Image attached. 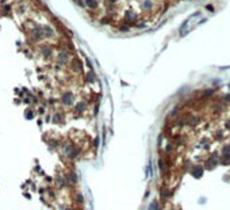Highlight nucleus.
I'll use <instances>...</instances> for the list:
<instances>
[{
    "label": "nucleus",
    "instance_id": "nucleus-4",
    "mask_svg": "<svg viewBox=\"0 0 230 210\" xmlns=\"http://www.w3.org/2000/svg\"><path fill=\"white\" fill-rule=\"evenodd\" d=\"M222 164H230V145H226V146L223 148Z\"/></svg>",
    "mask_w": 230,
    "mask_h": 210
},
{
    "label": "nucleus",
    "instance_id": "nucleus-17",
    "mask_svg": "<svg viewBox=\"0 0 230 210\" xmlns=\"http://www.w3.org/2000/svg\"><path fill=\"white\" fill-rule=\"evenodd\" d=\"M25 115H26V118H27V119H33V118H34V113H33L31 110H27Z\"/></svg>",
    "mask_w": 230,
    "mask_h": 210
},
{
    "label": "nucleus",
    "instance_id": "nucleus-13",
    "mask_svg": "<svg viewBox=\"0 0 230 210\" xmlns=\"http://www.w3.org/2000/svg\"><path fill=\"white\" fill-rule=\"evenodd\" d=\"M84 2L89 8H96L98 7V0H84Z\"/></svg>",
    "mask_w": 230,
    "mask_h": 210
},
{
    "label": "nucleus",
    "instance_id": "nucleus-15",
    "mask_svg": "<svg viewBox=\"0 0 230 210\" xmlns=\"http://www.w3.org/2000/svg\"><path fill=\"white\" fill-rule=\"evenodd\" d=\"M152 7H153V6H152V2H148V0H146V2H143V4H142V8H143V9H150Z\"/></svg>",
    "mask_w": 230,
    "mask_h": 210
},
{
    "label": "nucleus",
    "instance_id": "nucleus-12",
    "mask_svg": "<svg viewBox=\"0 0 230 210\" xmlns=\"http://www.w3.org/2000/svg\"><path fill=\"white\" fill-rule=\"evenodd\" d=\"M85 79H87L88 83H93L95 80H96V76H95V73L92 72V71H89V72L87 73V76H85Z\"/></svg>",
    "mask_w": 230,
    "mask_h": 210
},
{
    "label": "nucleus",
    "instance_id": "nucleus-19",
    "mask_svg": "<svg viewBox=\"0 0 230 210\" xmlns=\"http://www.w3.org/2000/svg\"><path fill=\"white\" fill-rule=\"evenodd\" d=\"M76 202H79L80 205H81V203L84 202V198L81 197V194H77V197H76Z\"/></svg>",
    "mask_w": 230,
    "mask_h": 210
},
{
    "label": "nucleus",
    "instance_id": "nucleus-3",
    "mask_svg": "<svg viewBox=\"0 0 230 210\" xmlns=\"http://www.w3.org/2000/svg\"><path fill=\"white\" fill-rule=\"evenodd\" d=\"M68 60H69V54L66 53V50H61L60 53H58V56H57V63L58 64H66L68 63Z\"/></svg>",
    "mask_w": 230,
    "mask_h": 210
},
{
    "label": "nucleus",
    "instance_id": "nucleus-18",
    "mask_svg": "<svg viewBox=\"0 0 230 210\" xmlns=\"http://www.w3.org/2000/svg\"><path fill=\"white\" fill-rule=\"evenodd\" d=\"M129 28H130V27L127 26V23H122V25H119V30H122V31H127Z\"/></svg>",
    "mask_w": 230,
    "mask_h": 210
},
{
    "label": "nucleus",
    "instance_id": "nucleus-20",
    "mask_svg": "<svg viewBox=\"0 0 230 210\" xmlns=\"http://www.w3.org/2000/svg\"><path fill=\"white\" fill-rule=\"evenodd\" d=\"M3 9H4L6 12H8L9 9H11V7H9V6H4V7H3Z\"/></svg>",
    "mask_w": 230,
    "mask_h": 210
},
{
    "label": "nucleus",
    "instance_id": "nucleus-21",
    "mask_svg": "<svg viewBox=\"0 0 230 210\" xmlns=\"http://www.w3.org/2000/svg\"><path fill=\"white\" fill-rule=\"evenodd\" d=\"M108 2H110V3H115L117 0H108Z\"/></svg>",
    "mask_w": 230,
    "mask_h": 210
},
{
    "label": "nucleus",
    "instance_id": "nucleus-7",
    "mask_svg": "<svg viewBox=\"0 0 230 210\" xmlns=\"http://www.w3.org/2000/svg\"><path fill=\"white\" fill-rule=\"evenodd\" d=\"M42 28H44V34L46 38H50V37L54 35V30L50 26H42Z\"/></svg>",
    "mask_w": 230,
    "mask_h": 210
},
{
    "label": "nucleus",
    "instance_id": "nucleus-5",
    "mask_svg": "<svg viewBox=\"0 0 230 210\" xmlns=\"http://www.w3.org/2000/svg\"><path fill=\"white\" fill-rule=\"evenodd\" d=\"M191 174H192V176H194V178H196V179L202 178V175H203V167H202V165H195L194 168H192V171H191Z\"/></svg>",
    "mask_w": 230,
    "mask_h": 210
},
{
    "label": "nucleus",
    "instance_id": "nucleus-6",
    "mask_svg": "<svg viewBox=\"0 0 230 210\" xmlns=\"http://www.w3.org/2000/svg\"><path fill=\"white\" fill-rule=\"evenodd\" d=\"M66 182H68L70 186H73L77 183V174L75 172H69L68 175H66Z\"/></svg>",
    "mask_w": 230,
    "mask_h": 210
},
{
    "label": "nucleus",
    "instance_id": "nucleus-1",
    "mask_svg": "<svg viewBox=\"0 0 230 210\" xmlns=\"http://www.w3.org/2000/svg\"><path fill=\"white\" fill-rule=\"evenodd\" d=\"M61 102H62V104H65V106H72L73 102H75V95L70 91H66L64 95H62Z\"/></svg>",
    "mask_w": 230,
    "mask_h": 210
},
{
    "label": "nucleus",
    "instance_id": "nucleus-9",
    "mask_svg": "<svg viewBox=\"0 0 230 210\" xmlns=\"http://www.w3.org/2000/svg\"><path fill=\"white\" fill-rule=\"evenodd\" d=\"M72 149H73V145L70 144V142H65L64 144V146H62V152H64L65 155H70V152H72Z\"/></svg>",
    "mask_w": 230,
    "mask_h": 210
},
{
    "label": "nucleus",
    "instance_id": "nucleus-10",
    "mask_svg": "<svg viewBox=\"0 0 230 210\" xmlns=\"http://www.w3.org/2000/svg\"><path fill=\"white\" fill-rule=\"evenodd\" d=\"M85 108H87V103L85 102H77V104H76V111L83 113V111H85Z\"/></svg>",
    "mask_w": 230,
    "mask_h": 210
},
{
    "label": "nucleus",
    "instance_id": "nucleus-16",
    "mask_svg": "<svg viewBox=\"0 0 230 210\" xmlns=\"http://www.w3.org/2000/svg\"><path fill=\"white\" fill-rule=\"evenodd\" d=\"M62 121V114L61 113H56L54 114V122H61Z\"/></svg>",
    "mask_w": 230,
    "mask_h": 210
},
{
    "label": "nucleus",
    "instance_id": "nucleus-11",
    "mask_svg": "<svg viewBox=\"0 0 230 210\" xmlns=\"http://www.w3.org/2000/svg\"><path fill=\"white\" fill-rule=\"evenodd\" d=\"M135 19H137V16H135V14H134V12H127V14H126V16H124V21H126L127 23L134 22Z\"/></svg>",
    "mask_w": 230,
    "mask_h": 210
},
{
    "label": "nucleus",
    "instance_id": "nucleus-14",
    "mask_svg": "<svg viewBox=\"0 0 230 210\" xmlns=\"http://www.w3.org/2000/svg\"><path fill=\"white\" fill-rule=\"evenodd\" d=\"M149 210H160L159 202H157V201H153V202L149 205Z\"/></svg>",
    "mask_w": 230,
    "mask_h": 210
},
{
    "label": "nucleus",
    "instance_id": "nucleus-8",
    "mask_svg": "<svg viewBox=\"0 0 230 210\" xmlns=\"http://www.w3.org/2000/svg\"><path fill=\"white\" fill-rule=\"evenodd\" d=\"M42 54L45 56V58H49L53 54V50H51L50 46H42Z\"/></svg>",
    "mask_w": 230,
    "mask_h": 210
},
{
    "label": "nucleus",
    "instance_id": "nucleus-2",
    "mask_svg": "<svg viewBox=\"0 0 230 210\" xmlns=\"http://www.w3.org/2000/svg\"><path fill=\"white\" fill-rule=\"evenodd\" d=\"M31 38H33L34 41H39V39H42V38H45L44 28H42V26L34 27V30L31 31Z\"/></svg>",
    "mask_w": 230,
    "mask_h": 210
}]
</instances>
